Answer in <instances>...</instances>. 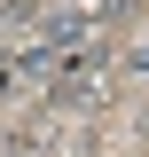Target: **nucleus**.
<instances>
[{"mask_svg":"<svg viewBox=\"0 0 149 157\" xmlns=\"http://www.w3.org/2000/svg\"><path fill=\"white\" fill-rule=\"evenodd\" d=\"M133 71H149V47H141V55H133Z\"/></svg>","mask_w":149,"mask_h":157,"instance_id":"obj_1","label":"nucleus"}]
</instances>
